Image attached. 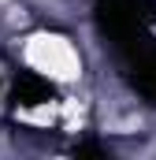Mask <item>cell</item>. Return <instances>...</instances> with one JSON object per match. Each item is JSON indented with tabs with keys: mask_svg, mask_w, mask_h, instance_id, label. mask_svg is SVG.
Masks as SVG:
<instances>
[{
	"mask_svg": "<svg viewBox=\"0 0 156 160\" xmlns=\"http://www.w3.org/2000/svg\"><path fill=\"white\" fill-rule=\"evenodd\" d=\"M26 60L45 71V75H52V78L60 82H71L82 75V56L75 52V45L67 38H56V34H37V38H30L26 45Z\"/></svg>",
	"mask_w": 156,
	"mask_h": 160,
	"instance_id": "cell-1",
	"label": "cell"
}]
</instances>
